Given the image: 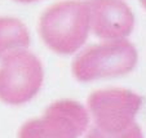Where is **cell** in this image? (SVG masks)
I'll list each match as a JSON object with an SVG mask.
<instances>
[{
	"mask_svg": "<svg viewBox=\"0 0 146 138\" xmlns=\"http://www.w3.org/2000/svg\"><path fill=\"white\" fill-rule=\"evenodd\" d=\"M89 11L86 1L66 0L53 4L40 17L39 32L50 50L58 54L78 52L88 39Z\"/></svg>",
	"mask_w": 146,
	"mask_h": 138,
	"instance_id": "6da1fadb",
	"label": "cell"
},
{
	"mask_svg": "<svg viewBox=\"0 0 146 138\" xmlns=\"http://www.w3.org/2000/svg\"><path fill=\"white\" fill-rule=\"evenodd\" d=\"M137 59V49L127 39L105 40L83 50L74 59L71 70L79 81L88 83L128 74L136 67Z\"/></svg>",
	"mask_w": 146,
	"mask_h": 138,
	"instance_id": "7a4b0ae2",
	"label": "cell"
},
{
	"mask_svg": "<svg viewBox=\"0 0 146 138\" xmlns=\"http://www.w3.org/2000/svg\"><path fill=\"white\" fill-rule=\"evenodd\" d=\"M44 79L40 59L27 49L1 59L0 101L7 105H23L38 94Z\"/></svg>",
	"mask_w": 146,
	"mask_h": 138,
	"instance_id": "3957f363",
	"label": "cell"
},
{
	"mask_svg": "<svg viewBox=\"0 0 146 138\" xmlns=\"http://www.w3.org/2000/svg\"><path fill=\"white\" fill-rule=\"evenodd\" d=\"M88 124L89 115L83 105L62 100L48 106L41 118L25 123L18 138H79Z\"/></svg>",
	"mask_w": 146,
	"mask_h": 138,
	"instance_id": "277c9868",
	"label": "cell"
},
{
	"mask_svg": "<svg viewBox=\"0 0 146 138\" xmlns=\"http://www.w3.org/2000/svg\"><path fill=\"white\" fill-rule=\"evenodd\" d=\"M141 105V96L121 88L101 89L88 98V110L94 127L106 133L123 132L135 124Z\"/></svg>",
	"mask_w": 146,
	"mask_h": 138,
	"instance_id": "5b68a950",
	"label": "cell"
},
{
	"mask_svg": "<svg viewBox=\"0 0 146 138\" xmlns=\"http://www.w3.org/2000/svg\"><path fill=\"white\" fill-rule=\"evenodd\" d=\"M89 26L104 40L125 39L135 27V16L124 0H87Z\"/></svg>",
	"mask_w": 146,
	"mask_h": 138,
	"instance_id": "8992f818",
	"label": "cell"
},
{
	"mask_svg": "<svg viewBox=\"0 0 146 138\" xmlns=\"http://www.w3.org/2000/svg\"><path fill=\"white\" fill-rule=\"evenodd\" d=\"M30 34L25 23L13 17H0V61L18 50L27 49Z\"/></svg>",
	"mask_w": 146,
	"mask_h": 138,
	"instance_id": "52a82bcc",
	"label": "cell"
},
{
	"mask_svg": "<svg viewBox=\"0 0 146 138\" xmlns=\"http://www.w3.org/2000/svg\"><path fill=\"white\" fill-rule=\"evenodd\" d=\"M86 138H143V134L141 128L135 123L128 129L118 133H106L96 127H92L87 132Z\"/></svg>",
	"mask_w": 146,
	"mask_h": 138,
	"instance_id": "ba28073f",
	"label": "cell"
},
{
	"mask_svg": "<svg viewBox=\"0 0 146 138\" xmlns=\"http://www.w3.org/2000/svg\"><path fill=\"white\" fill-rule=\"evenodd\" d=\"M16 1H19V3H33V1H38V0H16Z\"/></svg>",
	"mask_w": 146,
	"mask_h": 138,
	"instance_id": "9c48e42d",
	"label": "cell"
}]
</instances>
